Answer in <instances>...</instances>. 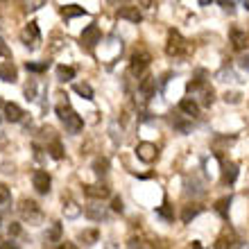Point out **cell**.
<instances>
[{
    "label": "cell",
    "mask_w": 249,
    "mask_h": 249,
    "mask_svg": "<svg viewBox=\"0 0 249 249\" xmlns=\"http://www.w3.org/2000/svg\"><path fill=\"white\" fill-rule=\"evenodd\" d=\"M25 98L27 100H36V82L34 79H30L25 86Z\"/></svg>",
    "instance_id": "cell-32"
},
{
    "label": "cell",
    "mask_w": 249,
    "mask_h": 249,
    "mask_svg": "<svg viewBox=\"0 0 249 249\" xmlns=\"http://www.w3.org/2000/svg\"><path fill=\"white\" fill-rule=\"evenodd\" d=\"M39 7H43V2H30V5H27V9H39Z\"/></svg>",
    "instance_id": "cell-43"
},
{
    "label": "cell",
    "mask_w": 249,
    "mask_h": 249,
    "mask_svg": "<svg viewBox=\"0 0 249 249\" xmlns=\"http://www.w3.org/2000/svg\"><path fill=\"white\" fill-rule=\"evenodd\" d=\"M202 211H204L202 204H197V202H195V204H186L184 209H181V222H184V224H190L197 215H199V213H202Z\"/></svg>",
    "instance_id": "cell-15"
},
{
    "label": "cell",
    "mask_w": 249,
    "mask_h": 249,
    "mask_svg": "<svg viewBox=\"0 0 249 249\" xmlns=\"http://www.w3.org/2000/svg\"><path fill=\"white\" fill-rule=\"evenodd\" d=\"M0 249H18V245L14 240H7V243H0Z\"/></svg>",
    "instance_id": "cell-38"
},
{
    "label": "cell",
    "mask_w": 249,
    "mask_h": 249,
    "mask_svg": "<svg viewBox=\"0 0 249 249\" xmlns=\"http://www.w3.org/2000/svg\"><path fill=\"white\" fill-rule=\"evenodd\" d=\"M0 224H2V215H0Z\"/></svg>",
    "instance_id": "cell-47"
},
{
    "label": "cell",
    "mask_w": 249,
    "mask_h": 249,
    "mask_svg": "<svg viewBox=\"0 0 249 249\" xmlns=\"http://www.w3.org/2000/svg\"><path fill=\"white\" fill-rule=\"evenodd\" d=\"M220 5H222L224 9H227V12H233V2H224V0H222V2H220Z\"/></svg>",
    "instance_id": "cell-42"
},
{
    "label": "cell",
    "mask_w": 249,
    "mask_h": 249,
    "mask_svg": "<svg viewBox=\"0 0 249 249\" xmlns=\"http://www.w3.org/2000/svg\"><path fill=\"white\" fill-rule=\"evenodd\" d=\"M59 240H61V224L53 222L46 231V243H59Z\"/></svg>",
    "instance_id": "cell-22"
},
{
    "label": "cell",
    "mask_w": 249,
    "mask_h": 249,
    "mask_svg": "<svg viewBox=\"0 0 249 249\" xmlns=\"http://www.w3.org/2000/svg\"><path fill=\"white\" fill-rule=\"evenodd\" d=\"M127 249H145V247H143V243H141V240H129Z\"/></svg>",
    "instance_id": "cell-39"
},
{
    "label": "cell",
    "mask_w": 249,
    "mask_h": 249,
    "mask_svg": "<svg viewBox=\"0 0 249 249\" xmlns=\"http://www.w3.org/2000/svg\"><path fill=\"white\" fill-rule=\"evenodd\" d=\"M179 111L186 113V116H190V118H195L197 113H199V105H197L193 98H184L181 102H179Z\"/></svg>",
    "instance_id": "cell-19"
},
{
    "label": "cell",
    "mask_w": 249,
    "mask_h": 249,
    "mask_svg": "<svg viewBox=\"0 0 249 249\" xmlns=\"http://www.w3.org/2000/svg\"><path fill=\"white\" fill-rule=\"evenodd\" d=\"M79 41H82V46L89 48V50H93V48L98 46V43H102V32H100V27L93 23V25H89L82 32V36H79Z\"/></svg>",
    "instance_id": "cell-7"
},
{
    "label": "cell",
    "mask_w": 249,
    "mask_h": 249,
    "mask_svg": "<svg viewBox=\"0 0 249 249\" xmlns=\"http://www.w3.org/2000/svg\"><path fill=\"white\" fill-rule=\"evenodd\" d=\"M18 213H20V217L30 224H39L41 220H43V213H41L39 204L34 202V199H20Z\"/></svg>",
    "instance_id": "cell-3"
},
{
    "label": "cell",
    "mask_w": 249,
    "mask_h": 249,
    "mask_svg": "<svg viewBox=\"0 0 249 249\" xmlns=\"http://www.w3.org/2000/svg\"><path fill=\"white\" fill-rule=\"evenodd\" d=\"M229 36H231V46H233V50H245V48H249V34L245 32V30L233 27Z\"/></svg>",
    "instance_id": "cell-12"
},
{
    "label": "cell",
    "mask_w": 249,
    "mask_h": 249,
    "mask_svg": "<svg viewBox=\"0 0 249 249\" xmlns=\"http://www.w3.org/2000/svg\"><path fill=\"white\" fill-rule=\"evenodd\" d=\"M20 41H23L30 50H36V48H39L41 30H39V23H36V20H30V23L23 27V32H20Z\"/></svg>",
    "instance_id": "cell-4"
},
{
    "label": "cell",
    "mask_w": 249,
    "mask_h": 249,
    "mask_svg": "<svg viewBox=\"0 0 249 249\" xmlns=\"http://www.w3.org/2000/svg\"><path fill=\"white\" fill-rule=\"evenodd\" d=\"M98 238H100V233L95 229H89V231H82L79 233V240L84 245H93V243H98Z\"/></svg>",
    "instance_id": "cell-30"
},
{
    "label": "cell",
    "mask_w": 249,
    "mask_h": 249,
    "mask_svg": "<svg viewBox=\"0 0 249 249\" xmlns=\"http://www.w3.org/2000/svg\"><path fill=\"white\" fill-rule=\"evenodd\" d=\"M20 233V224L18 222H12L9 224V236H18Z\"/></svg>",
    "instance_id": "cell-37"
},
{
    "label": "cell",
    "mask_w": 249,
    "mask_h": 249,
    "mask_svg": "<svg viewBox=\"0 0 249 249\" xmlns=\"http://www.w3.org/2000/svg\"><path fill=\"white\" fill-rule=\"evenodd\" d=\"M157 215L163 217V220H168V222H172V220H175V211H172V206L168 202H163V206H159L157 209Z\"/></svg>",
    "instance_id": "cell-28"
},
{
    "label": "cell",
    "mask_w": 249,
    "mask_h": 249,
    "mask_svg": "<svg viewBox=\"0 0 249 249\" xmlns=\"http://www.w3.org/2000/svg\"><path fill=\"white\" fill-rule=\"evenodd\" d=\"M150 61H152V54L147 50H136L129 59V71L134 75H143V71L150 66Z\"/></svg>",
    "instance_id": "cell-5"
},
{
    "label": "cell",
    "mask_w": 249,
    "mask_h": 249,
    "mask_svg": "<svg viewBox=\"0 0 249 249\" xmlns=\"http://www.w3.org/2000/svg\"><path fill=\"white\" fill-rule=\"evenodd\" d=\"M72 91L82 95L84 100H93V89L89 84H72Z\"/></svg>",
    "instance_id": "cell-29"
},
{
    "label": "cell",
    "mask_w": 249,
    "mask_h": 249,
    "mask_svg": "<svg viewBox=\"0 0 249 249\" xmlns=\"http://www.w3.org/2000/svg\"><path fill=\"white\" fill-rule=\"evenodd\" d=\"M118 16H120V18H124V20H129V23H141V18H143L141 9H138V7H134V5H124L123 9L118 12Z\"/></svg>",
    "instance_id": "cell-16"
},
{
    "label": "cell",
    "mask_w": 249,
    "mask_h": 249,
    "mask_svg": "<svg viewBox=\"0 0 249 249\" xmlns=\"http://www.w3.org/2000/svg\"><path fill=\"white\" fill-rule=\"evenodd\" d=\"M193 95H195L197 100H199V105L202 107H211L213 105V100H215V91H213V86L209 84H199V86H193V89H188ZM195 100V102H197Z\"/></svg>",
    "instance_id": "cell-6"
},
{
    "label": "cell",
    "mask_w": 249,
    "mask_h": 249,
    "mask_svg": "<svg viewBox=\"0 0 249 249\" xmlns=\"http://www.w3.org/2000/svg\"><path fill=\"white\" fill-rule=\"evenodd\" d=\"M23 109H20L18 105H14V102H7L5 105V118L9 120V123H20L23 120Z\"/></svg>",
    "instance_id": "cell-18"
},
{
    "label": "cell",
    "mask_w": 249,
    "mask_h": 249,
    "mask_svg": "<svg viewBox=\"0 0 249 249\" xmlns=\"http://www.w3.org/2000/svg\"><path fill=\"white\" fill-rule=\"evenodd\" d=\"M136 157L141 159L143 163H152V161H157V157H159V147L154 143H138Z\"/></svg>",
    "instance_id": "cell-9"
},
{
    "label": "cell",
    "mask_w": 249,
    "mask_h": 249,
    "mask_svg": "<svg viewBox=\"0 0 249 249\" xmlns=\"http://www.w3.org/2000/svg\"><path fill=\"white\" fill-rule=\"evenodd\" d=\"M32 184H34V190L41 193V195H48L50 193V184H53V179L48 175L46 170H36L32 175Z\"/></svg>",
    "instance_id": "cell-10"
},
{
    "label": "cell",
    "mask_w": 249,
    "mask_h": 249,
    "mask_svg": "<svg viewBox=\"0 0 249 249\" xmlns=\"http://www.w3.org/2000/svg\"><path fill=\"white\" fill-rule=\"evenodd\" d=\"M224 102H231V105L240 102V93H224Z\"/></svg>",
    "instance_id": "cell-35"
},
{
    "label": "cell",
    "mask_w": 249,
    "mask_h": 249,
    "mask_svg": "<svg viewBox=\"0 0 249 249\" xmlns=\"http://www.w3.org/2000/svg\"><path fill=\"white\" fill-rule=\"evenodd\" d=\"M193 249H202V245H199V243H193Z\"/></svg>",
    "instance_id": "cell-44"
},
{
    "label": "cell",
    "mask_w": 249,
    "mask_h": 249,
    "mask_svg": "<svg viewBox=\"0 0 249 249\" xmlns=\"http://www.w3.org/2000/svg\"><path fill=\"white\" fill-rule=\"evenodd\" d=\"M154 91H157V77H143L141 79V84H138V95H141V100L143 102H147V100L154 95Z\"/></svg>",
    "instance_id": "cell-11"
},
{
    "label": "cell",
    "mask_w": 249,
    "mask_h": 249,
    "mask_svg": "<svg viewBox=\"0 0 249 249\" xmlns=\"http://www.w3.org/2000/svg\"><path fill=\"white\" fill-rule=\"evenodd\" d=\"M25 68L30 72H46L48 68H50V61H39V64H36V61H27Z\"/></svg>",
    "instance_id": "cell-31"
},
{
    "label": "cell",
    "mask_w": 249,
    "mask_h": 249,
    "mask_svg": "<svg viewBox=\"0 0 249 249\" xmlns=\"http://www.w3.org/2000/svg\"><path fill=\"white\" fill-rule=\"evenodd\" d=\"M9 202V188L5 184H0V204H7Z\"/></svg>",
    "instance_id": "cell-33"
},
{
    "label": "cell",
    "mask_w": 249,
    "mask_h": 249,
    "mask_svg": "<svg viewBox=\"0 0 249 249\" xmlns=\"http://www.w3.org/2000/svg\"><path fill=\"white\" fill-rule=\"evenodd\" d=\"M84 193L91 199H105V197L111 195L109 186H105V184H89V186H84Z\"/></svg>",
    "instance_id": "cell-13"
},
{
    "label": "cell",
    "mask_w": 249,
    "mask_h": 249,
    "mask_svg": "<svg viewBox=\"0 0 249 249\" xmlns=\"http://www.w3.org/2000/svg\"><path fill=\"white\" fill-rule=\"evenodd\" d=\"M238 179V163L233 161H222V184L231 186Z\"/></svg>",
    "instance_id": "cell-14"
},
{
    "label": "cell",
    "mask_w": 249,
    "mask_h": 249,
    "mask_svg": "<svg viewBox=\"0 0 249 249\" xmlns=\"http://www.w3.org/2000/svg\"><path fill=\"white\" fill-rule=\"evenodd\" d=\"M57 116L61 118V123L66 124V129L71 131V134H79V131L84 129V120H82V116H79L68 102L57 105Z\"/></svg>",
    "instance_id": "cell-1"
},
{
    "label": "cell",
    "mask_w": 249,
    "mask_h": 249,
    "mask_svg": "<svg viewBox=\"0 0 249 249\" xmlns=\"http://www.w3.org/2000/svg\"><path fill=\"white\" fill-rule=\"evenodd\" d=\"M86 217L89 220H95V222H102V220H109V211L105 206H98V204H93V206H86Z\"/></svg>",
    "instance_id": "cell-17"
},
{
    "label": "cell",
    "mask_w": 249,
    "mask_h": 249,
    "mask_svg": "<svg viewBox=\"0 0 249 249\" xmlns=\"http://www.w3.org/2000/svg\"><path fill=\"white\" fill-rule=\"evenodd\" d=\"M75 77V68L72 66H57V79L59 82H71Z\"/></svg>",
    "instance_id": "cell-25"
},
{
    "label": "cell",
    "mask_w": 249,
    "mask_h": 249,
    "mask_svg": "<svg viewBox=\"0 0 249 249\" xmlns=\"http://www.w3.org/2000/svg\"><path fill=\"white\" fill-rule=\"evenodd\" d=\"M165 53L170 57H184L190 53V41H186L177 30H170L168 32V43H165Z\"/></svg>",
    "instance_id": "cell-2"
},
{
    "label": "cell",
    "mask_w": 249,
    "mask_h": 249,
    "mask_svg": "<svg viewBox=\"0 0 249 249\" xmlns=\"http://www.w3.org/2000/svg\"><path fill=\"white\" fill-rule=\"evenodd\" d=\"M240 68H243V71H249V54H245L243 59H240Z\"/></svg>",
    "instance_id": "cell-40"
},
{
    "label": "cell",
    "mask_w": 249,
    "mask_h": 249,
    "mask_svg": "<svg viewBox=\"0 0 249 249\" xmlns=\"http://www.w3.org/2000/svg\"><path fill=\"white\" fill-rule=\"evenodd\" d=\"M231 202H233V199H231V195H229V197H222V199H217V202H215V211L224 217V220L229 217V206H231Z\"/></svg>",
    "instance_id": "cell-24"
},
{
    "label": "cell",
    "mask_w": 249,
    "mask_h": 249,
    "mask_svg": "<svg viewBox=\"0 0 249 249\" xmlns=\"http://www.w3.org/2000/svg\"><path fill=\"white\" fill-rule=\"evenodd\" d=\"M84 7H79V5H66L61 7V16L64 18H77V16H84Z\"/></svg>",
    "instance_id": "cell-23"
},
{
    "label": "cell",
    "mask_w": 249,
    "mask_h": 249,
    "mask_svg": "<svg viewBox=\"0 0 249 249\" xmlns=\"http://www.w3.org/2000/svg\"><path fill=\"white\" fill-rule=\"evenodd\" d=\"M243 7H247V9H249V0H245V2H243Z\"/></svg>",
    "instance_id": "cell-45"
},
{
    "label": "cell",
    "mask_w": 249,
    "mask_h": 249,
    "mask_svg": "<svg viewBox=\"0 0 249 249\" xmlns=\"http://www.w3.org/2000/svg\"><path fill=\"white\" fill-rule=\"evenodd\" d=\"M0 79L2 82H16V66L12 61H0Z\"/></svg>",
    "instance_id": "cell-20"
},
{
    "label": "cell",
    "mask_w": 249,
    "mask_h": 249,
    "mask_svg": "<svg viewBox=\"0 0 249 249\" xmlns=\"http://www.w3.org/2000/svg\"><path fill=\"white\" fill-rule=\"evenodd\" d=\"M57 249H77V245H72V243H61Z\"/></svg>",
    "instance_id": "cell-41"
},
{
    "label": "cell",
    "mask_w": 249,
    "mask_h": 249,
    "mask_svg": "<svg viewBox=\"0 0 249 249\" xmlns=\"http://www.w3.org/2000/svg\"><path fill=\"white\" fill-rule=\"evenodd\" d=\"M0 107H5V102H2V98H0Z\"/></svg>",
    "instance_id": "cell-46"
},
{
    "label": "cell",
    "mask_w": 249,
    "mask_h": 249,
    "mask_svg": "<svg viewBox=\"0 0 249 249\" xmlns=\"http://www.w3.org/2000/svg\"><path fill=\"white\" fill-rule=\"evenodd\" d=\"M111 211H116V213H123V199H120V197H113Z\"/></svg>",
    "instance_id": "cell-36"
},
{
    "label": "cell",
    "mask_w": 249,
    "mask_h": 249,
    "mask_svg": "<svg viewBox=\"0 0 249 249\" xmlns=\"http://www.w3.org/2000/svg\"><path fill=\"white\" fill-rule=\"evenodd\" d=\"M64 215L68 217V220H72V217H79V215H82L79 204L72 202V199H66V202H64Z\"/></svg>",
    "instance_id": "cell-21"
},
{
    "label": "cell",
    "mask_w": 249,
    "mask_h": 249,
    "mask_svg": "<svg viewBox=\"0 0 249 249\" xmlns=\"http://www.w3.org/2000/svg\"><path fill=\"white\" fill-rule=\"evenodd\" d=\"M93 170H95V175H107L109 172V159H105V157H98L95 161H93Z\"/></svg>",
    "instance_id": "cell-27"
},
{
    "label": "cell",
    "mask_w": 249,
    "mask_h": 249,
    "mask_svg": "<svg viewBox=\"0 0 249 249\" xmlns=\"http://www.w3.org/2000/svg\"><path fill=\"white\" fill-rule=\"evenodd\" d=\"M175 127H177V129L179 131H181V134H188V131H190V124L188 123H184V120H175Z\"/></svg>",
    "instance_id": "cell-34"
},
{
    "label": "cell",
    "mask_w": 249,
    "mask_h": 249,
    "mask_svg": "<svg viewBox=\"0 0 249 249\" xmlns=\"http://www.w3.org/2000/svg\"><path fill=\"white\" fill-rule=\"evenodd\" d=\"M240 247H243V243L238 240L236 231L229 229V227L220 233V238H217V243H215V249H240Z\"/></svg>",
    "instance_id": "cell-8"
},
{
    "label": "cell",
    "mask_w": 249,
    "mask_h": 249,
    "mask_svg": "<svg viewBox=\"0 0 249 249\" xmlns=\"http://www.w3.org/2000/svg\"><path fill=\"white\" fill-rule=\"evenodd\" d=\"M46 150H48V154H50L53 159H57V161H59V159H64V147H61L59 138H57V141H53V143H48Z\"/></svg>",
    "instance_id": "cell-26"
}]
</instances>
